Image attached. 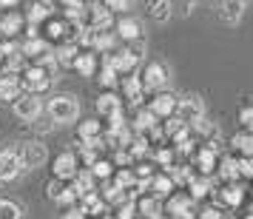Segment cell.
Listing matches in <instances>:
<instances>
[{"mask_svg":"<svg viewBox=\"0 0 253 219\" xmlns=\"http://www.w3.org/2000/svg\"><path fill=\"white\" fill-rule=\"evenodd\" d=\"M46 117L54 126H71L80 120V100L74 94H54L46 103Z\"/></svg>","mask_w":253,"mask_h":219,"instance_id":"cell-1","label":"cell"},{"mask_svg":"<svg viewBox=\"0 0 253 219\" xmlns=\"http://www.w3.org/2000/svg\"><path fill=\"white\" fill-rule=\"evenodd\" d=\"M17 157H20L23 171H37L48 162V145H43L40 139H29L17 148Z\"/></svg>","mask_w":253,"mask_h":219,"instance_id":"cell-2","label":"cell"},{"mask_svg":"<svg viewBox=\"0 0 253 219\" xmlns=\"http://www.w3.org/2000/svg\"><path fill=\"white\" fill-rule=\"evenodd\" d=\"M12 111H14L17 120H23V123H35L37 117H43V100H40V94L20 91V97L12 103Z\"/></svg>","mask_w":253,"mask_h":219,"instance_id":"cell-3","label":"cell"},{"mask_svg":"<svg viewBox=\"0 0 253 219\" xmlns=\"http://www.w3.org/2000/svg\"><path fill=\"white\" fill-rule=\"evenodd\" d=\"M185 126H191L196 123L199 117H205V103H202V97L199 94H185V97H176V114Z\"/></svg>","mask_w":253,"mask_h":219,"instance_id":"cell-4","label":"cell"},{"mask_svg":"<svg viewBox=\"0 0 253 219\" xmlns=\"http://www.w3.org/2000/svg\"><path fill=\"white\" fill-rule=\"evenodd\" d=\"M17 80H20V88L29 91V94H43V91L51 88V77H48L40 66H32V69L20 71V77H17Z\"/></svg>","mask_w":253,"mask_h":219,"instance_id":"cell-5","label":"cell"},{"mask_svg":"<svg viewBox=\"0 0 253 219\" xmlns=\"http://www.w3.org/2000/svg\"><path fill=\"white\" fill-rule=\"evenodd\" d=\"M139 80H142V88L145 91H165V86H168V69L162 66V63H148L142 74H139Z\"/></svg>","mask_w":253,"mask_h":219,"instance_id":"cell-6","label":"cell"},{"mask_svg":"<svg viewBox=\"0 0 253 219\" xmlns=\"http://www.w3.org/2000/svg\"><path fill=\"white\" fill-rule=\"evenodd\" d=\"M51 171H54V179H63V182H71L77 171H80V162H77V154L74 151H63L54 157L51 162Z\"/></svg>","mask_w":253,"mask_h":219,"instance_id":"cell-7","label":"cell"},{"mask_svg":"<svg viewBox=\"0 0 253 219\" xmlns=\"http://www.w3.org/2000/svg\"><path fill=\"white\" fill-rule=\"evenodd\" d=\"M20 174H23V165H20L17 151L14 148L0 151V182H14Z\"/></svg>","mask_w":253,"mask_h":219,"instance_id":"cell-8","label":"cell"},{"mask_svg":"<svg viewBox=\"0 0 253 219\" xmlns=\"http://www.w3.org/2000/svg\"><path fill=\"white\" fill-rule=\"evenodd\" d=\"M148 111L157 117V120H168V117H173L176 114V94L157 91L154 94V100H151V105H148Z\"/></svg>","mask_w":253,"mask_h":219,"instance_id":"cell-9","label":"cell"},{"mask_svg":"<svg viewBox=\"0 0 253 219\" xmlns=\"http://www.w3.org/2000/svg\"><path fill=\"white\" fill-rule=\"evenodd\" d=\"M105 63L111 66V69L117 71V74H123V77H128V74H134L139 66V60L128 51V48H120V51H111L108 57H105Z\"/></svg>","mask_w":253,"mask_h":219,"instance_id":"cell-10","label":"cell"},{"mask_svg":"<svg viewBox=\"0 0 253 219\" xmlns=\"http://www.w3.org/2000/svg\"><path fill=\"white\" fill-rule=\"evenodd\" d=\"M77 137L83 145H91V148H103V123L100 120H85L77 126Z\"/></svg>","mask_w":253,"mask_h":219,"instance_id":"cell-11","label":"cell"},{"mask_svg":"<svg viewBox=\"0 0 253 219\" xmlns=\"http://www.w3.org/2000/svg\"><path fill=\"white\" fill-rule=\"evenodd\" d=\"M194 199L188 194H171L168 196V205H165V211L171 214V219H182V217H194Z\"/></svg>","mask_w":253,"mask_h":219,"instance_id":"cell-12","label":"cell"},{"mask_svg":"<svg viewBox=\"0 0 253 219\" xmlns=\"http://www.w3.org/2000/svg\"><path fill=\"white\" fill-rule=\"evenodd\" d=\"M97 114L105 117V120L123 114V100L117 97V91H103L100 97H97Z\"/></svg>","mask_w":253,"mask_h":219,"instance_id":"cell-13","label":"cell"},{"mask_svg":"<svg viewBox=\"0 0 253 219\" xmlns=\"http://www.w3.org/2000/svg\"><path fill=\"white\" fill-rule=\"evenodd\" d=\"M114 35L120 37V40L131 43V40H137V37H145V32H142V23H139L137 17H120Z\"/></svg>","mask_w":253,"mask_h":219,"instance_id":"cell-14","label":"cell"},{"mask_svg":"<svg viewBox=\"0 0 253 219\" xmlns=\"http://www.w3.org/2000/svg\"><path fill=\"white\" fill-rule=\"evenodd\" d=\"M162 211H165V205H162L160 196H154V194L139 196V202H137V217L154 219V217H162Z\"/></svg>","mask_w":253,"mask_h":219,"instance_id":"cell-15","label":"cell"},{"mask_svg":"<svg viewBox=\"0 0 253 219\" xmlns=\"http://www.w3.org/2000/svg\"><path fill=\"white\" fill-rule=\"evenodd\" d=\"M248 6H251V0H222L219 14H222V20H225V23H239Z\"/></svg>","mask_w":253,"mask_h":219,"instance_id":"cell-16","label":"cell"},{"mask_svg":"<svg viewBox=\"0 0 253 219\" xmlns=\"http://www.w3.org/2000/svg\"><path fill=\"white\" fill-rule=\"evenodd\" d=\"M123 91H126V100H128V103L134 105V108H139L145 88H142V80H139L137 74H128V77H123Z\"/></svg>","mask_w":253,"mask_h":219,"instance_id":"cell-17","label":"cell"},{"mask_svg":"<svg viewBox=\"0 0 253 219\" xmlns=\"http://www.w3.org/2000/svg\"><path fill=\"white\" fill-rule=\"evenodd\" d=\"M20 32H23V17L17 12H9L0 17V35L6 37V40H14Z\"/></svg>","mask_w":253,"mask_h":219,"instance_id":"cell-18","label":"cell"},{"mask_svg":"<svg viewBox=\"0 0 253 219\" xmlns=\"http://www.w3.org/2000/svg\"><path fill=\"white\" fill-rule=\"evenodd\" d=\"M71 185H74V191H77V199H83L85 194H94V191H97V179L91 176L88 168H80L77 176L71 179Z\"/></svg>","mask_w":253,"mask_h":219,"instance_id":"cell-19","label":"cell"},{"mask_svg":"<svg viewBox=\"0 0 253 219\" xmlns=\"http://www.w3.org/2000/svg\"><path fill=\"white\" fill-rule=\"evenodd\" d=\"M51 54H54V60H57L60 66H74V60L80 54V46L71 43V40H63L57 48H51Z\"/></svg>","mask_w":253,"mask_h":219,"instance_id":"cell-20","label":"cell"},{"mask_svg":"<svg viewBox=\"0 0 253 219\" xmlns=\"http://www.w3.org/2000/svg\"><path fill=\"white\" fill-rule=\"evenodd\" d=\"M71 69L77 71L80 77H94V74H97V54H94V51H80Z\"/></svg>","mask_w":253,"mask_h":219,"instance_id":"cell-21","label":"cell"},{"mask_svg":"<svg viewBox=\"0 0 253 219\" xmlns=\"http://www.w3.org/2000/svg\"><path fill=\"white\" fill-rule=\"evenodd\" d=\"M148 14L157 23H168L173 14V0H148Z\"/></svg>","mask_w":253,"mask_h":219,"instance_id":"cell-22","label":"cell"},{"mask_svg":"<svg viewBox=\"0 0 253 219\" xmlns=\"http://www.w3.org/2000/svg\"><path fill=\"white\" fill-rule=\"evenodd\" d=\"M216 165H219V160H216V151L213 148H199V154H196V168H199V174L202 176H211V174L216 171Z\"/></svg>","mask_w":253,"mask_h":219,"instance_id":"cell-23","label":"cell"},{"mask_svg":"<svg viewBox=\"0 0 253 219\" xmlns=\"http://www.w3.org/2000/svg\"><path fill=\"white\" fill-rule=\"evenodd\" d=\"M48 51V40L46 37H26L20 43V54L23 57H43Z\"/></svg>","mask_w":253,"mask_h":219,"instance_id":"cell-24","label":"cell"},{"mask_svg":"<svg viewBox=\"0 0 253 219\" xmlns=\"http://www.w3.org/2000/svg\"><path fill=\"white\" fill-rule=\"evenodd\" d=\"M151 194L160 196V199H168V196L173 194V182L168 174H154L151 176Z\"/></svg>","mask_w":253,"mask_h":219,"instance_id":"cell-25","label":"cell"},{"mask_svg":"<svg viewBox=\"0 0 253 219\" xmlns=\"http://www.w3.org/2000/svg\"><path fill=\"white\" fill-rule=\"evenodd\" d=\"M242 205V188L239 185H228L219 191V205L216 208H239Z\"/></svg>","mask_w":253,"mask_h":219,"instance_id":"cell-26","label":"cell"},{"mask_svg":"<svg viewBox=\"0 0 253 219\" xmlns=\"http://www.w3.org/2000/svg\"><path fill=\"white\" fill-rule=\"evenodd\" d=\"M188 188H191V199H205L208 194H211V191H213V182H211V176H194V179H191V182H188Z\"/></svg>","mask_w":253,"mask_h":219,"instance_id":"cell-27","label":"cell"},{"mask_svg":"<svg viewBox=\"0 0 253 219\" xmlns=\"http://www.w3.org/2000/svg\"><path fill=\"white\" fill-rule=\"evenodd\" d=\"M154 126H160V120L151 114L148 108H137V120H134V131L137 134H148Z\"/></svg>","mask_w":253,"mask_h":219,"instance_id":"cell-28","label":"cell"},{"mask_svg":"<svg viewBox=\"0 0 253 219\" xmlns=\"http://www.w3.org/2000/svg\"><path fill=\"white\" fill-rule=\"evenodd\" d=\"M51 14H54V6H46V3H35V6L29 9V14H26V20H29L32 26H40V23H46Z\"/></svg>","mask_w":253,"mask_h":219,"instance_id":"cell-29","label":"cell"},{"mask_svg":"<svg viewBox=\"0 0 253 219\" xmlns=\"http://www.w3.org/2000/svg\"><path fill=\"white\" fill-rule=\"evenodd\" d=\"M114 32H97L94 35V46L91 51H103V54H111L114 51Z\"/></svg>","mask_w":253,"mask_h":219,"instance_id":"cell-30","label":"cell"},{"mask_svg":"<svg viewBox=\"0 0 253 219\" xmlns=\"http://www.w3.org/2000/svg\"><path fill=\"white\" fill-rule=\"evenodd\" d=\"M0 219H23V208H20V202L0 196Z\"/></svg>","mask_w":253,"mask_h":219,"instance_id":"cell-31","label":"cell"},{"mask_svg":"<svg viewBox=\"0 0 253 219\" xmlns=\"http://www.w3.org/2000/svg\"><path fill=\"white\" fill-rule=\"evenodd\" d=\"M230 145L239 151L242 157H253V131H245V134H236L230 139Z\"/></svg>","mask_w":253,"mask_h":219,"instance_id":"cell-32","label":"cell"},{"mask_svg":"<svg viewBox=\"0 0 253 219\" xmlns=\"http://www.w3.org/2000/svg\"><path fill=\"white\" fill-rule=\"evenodd\" d=\"M191 128H194L196 134H202V137H208V139H213V137H219V128L208 120V117H199L196 123H191Z\"/></svg>","mask_w":253,"mask_h":219,"instance_id":"cell-33","label":"cell"},{"mask_svg":"<svg viewBox=\"0 0 253 219\" xmlns=\"http://www.w3.org/2000/svg\"><path fill=\"white\" fill-rule=\"evenodd\" d=\"M46 32H48V40H66V20H46Z\"/></svg>","mask_w":253,"mask_h":219,"instance_id":"cell-34","label":"cell"},{"mask_svg":"<svg viewBox=\"0 0 253 219\" xmlns=\"http://www.w3.org/2000/svg\"><path fill=\"white\" fill-rule=\"evenodd\" d=\"M111 168H114V165H111L108 160H97L91 168H88V171H91L94 179H111V174H114Z\"/></svg>","mask_w":253,"mask_h":219,"instance_id":"cell-35","label":"cell"},{"mask_svg":"<svg viewBox=\"0 0 253 219\" xmlns=\"http://www.w3.org/2000/svg\"><path fill=\"white\" fill-rule=\"evenodd\" d=\"M219 176L228 179V182H233V179L239 176V165H236V160H222L219 162Z\"/></svg>","mask_w":253,"mask_h":219,"instance_id":"cell-36","label":"cell"},{"mask_svg":"<svg viewBox=\"0 0 253 219\" xmlns=\"http://www.w3.org/2000/svg\"><path fill=\"white\" fill-rule=\"evenodd\" d=\"M37 66H40V69L46 71V74L51 77V80H54V74H57V69H60V63L54 60V54H51V48H48L46 54L40 57V63H37Z\"/></svg>","mask_w":253,"mask_h":219,"instance_id":"cell-37","label":"cell"},{"mask_svg":"<svg viewBox=\"0 0 253 219\" xmlns=\"http://www.w3.org/2000/svg\"><path fill=\"white\" fill-rule=\"evenodd\" d=\"M117 80H120V74H117L108 63L103 66V71H100V86H105L108 91H114V86H117Z\"/></svg>","mask_w":253,"mask_h":219,"instance_id":"cell-38","label":"cell"},{"mask_svg":"<svg viewBox=\"0 0 253 219\" xmlns=\"http://www.w3.org/2000/svg\"><path fill=\"white\" fill-rule=\"evenodd\" d=\"M154 160H157L160 168L168 171V168L173 165V148H157V151H154Z\"/></svg>","mask_w":253,"mask_h":219,"instance_id":"cell-39","label":"cell"},{"mask_svg":"<svg viewBox=\"0 0 253 219\" xmlns=\"http://www.w3.org/2000/svg\"><path fill=\"white\" fill-rule=\"evenodd\" d=\"M57 205H63V208H71V205H77V191H74V185H66L63 188V194L57 196Z\"/></svg>","mask_w":253,"mask_h":219,"instance_id":"cell-40","label":"cell"},{"mask_svg":"<svg viewBox=\"0 0 253 219\" xmlns=\"http://www.w3.org/2000/svg\"><path fill=\"white\" fill-rule=\"evenodd\" d=\"M117 219H137V202L134 199L123 202V205L117 208Z\"/></svg>","mask_w":253,"mask_h":219,"instance_id":"cell-41","label":"cell"},{"mask_svg":"<svg viewBox=\"0 0 253 219\" xmlns=\"http://www.w3.org/2000/svg\"><path fill=\"white\" fill-rule=\"evenodd\" d=\"M69 182H63V179H51V182L46 185V194H48V199L51 202H57V196L63 194V188H66Z\"/></svg>","mask_w":253,"mask_h":219,"instance_id":"cell-42","label":"cell"},{"mask_svg":"<svg viewBox=\"0 0 253 219\" xmlns=\"http://www.w3.org/2000/svg\"><path fill=\"white\" fill-rule=\"evenodd\" d=\"M128 51H131V54H134L137 60H142V57H145V37H137V40H131V43H128Z\"/></svg>","mask_w":253,"mask_h":219,"instance_id":"cell-43","label":"cell"},{"mask_svg":"<svg viewBox=\"0 0 253 219\" xmlns=\"http://www.w3.org/2000/svg\"><path fill=\"white\" fill-rule=\"evenodd\" d=\"M196 219H225V214H222V208L208 205V208H202V211H199V217H196Z\"/></svg>","mask_w":253,"mask_h":219,"instance_id":"cell-44","label":"cell"},{"mask_svg":"<svg viewBox=\"0 0 253 219\" xmlns=\"http://www.w3.org/2000/svg\"><path fill=\"white\" fill-rule=\"evenodd\" d=\"M134 176H137V179H151V176H154V165H148V162H139L137 168H134Z\"/></svg>","mask_w":253,"mask_h":219,"instance_id":"cell-45","label":"cell"},{"mask_svg":"<svg viewBox=\"0 0 253 219\" xmlns=\"http://www.w3.org/2000/svg\"><path fill=\"white\" fill-rule=\"evenodd\" d=\"M103 6L108 12H126L128 6H131V0H105Z\"/></svg>","mask_w":253,"mask_h":219,"instance_id":"cell-46","label":"cell"},{"mask_svg":"<svg viewBox=\"0 0 253 219\" xmlns=\"http://www.w3.org/2000/svg\"><path fill=\"white\" fill-rule=\"evenodd\" d=\"M114 162H117V165H123V168H128V165L134 162V157H131L126 148H120V151H117V157H114Z\"/></svg>","mask_w":253,"mask_h":219,"instance_id":"cell-47","label":"cell"},{"mask_svg":"<svg viewBox=\"0 0 253 219\" xmlns=\"http://www.w3.org/2000/svg\"><path fill=\"white\" fill-rule=\"evenodd\" d=\"M239 120H242V126L248 128V131H253V105H251V108H245V111H242V114H239Z\"/></svg>","mask_w":253,"mask_h":219,"instance_id":"cell-48","label":"cell"},{"mask_svg":"<svg viewBox=\"0 0 253 219\" xmlns=\"http://www.w3.org/2000/svg\"><path fill=\"white\" fill-rule=\"evenodd\" d=\"M35 128H37V131H46V134H48V131H54V123H51L48 117H46V120H43V117H37V120H35Z\"/></svg>","mask_w":253,"mask_h":219,"instance_id":"cell-49","label":"cell"},{"mask_svg":"<svg viewBox=\"0 0 253 219\" xmlns=\"http://www.w3.org/2000/svg\"><path fill=\"white\" fill-rule=\"evenodd\" d=\"M63 219H85V214H83V208L80 205H71L66 214H63Z\"/></svg>","mask_w":253,"mask_h":219,"instance_id":"cell-50","label":"cell"},{"mask_svg":"<svg viewBox=\"0 0 253 219\" xmlns=\"http://www.w3.org/2000/svg\"><path fill=\"white\" fill-rule=\"evenodd\" d=\"M26 37H40V26H26Z\"/></svg>","mask_w":253,"mask_h":219,"instance_id":"cell-51","label":"cell"},{"mask_svg":"<svg viewBox=\"0 0 253 219\" xmlns=\"http://www.w3.org/2000/svg\"><path fill=\"white\" fill-rule=\"evenodd\" d=\"M20 0H0V9H14Z\"/></svg>","mask_w":253,"mask_h":219,"instance_id":"cell-52","label":"cell"},{"mask_svg":"<svg viewBox=\"0 0 253 219\" xmlns=\"http://www.w3.org/2000/svg\"><path fill=\"white\" fill-rule=\"evenodd\" d=\"M40 3H46V6H54V0H40Z\"/></svg>","mask_w":253,"mask_h":219,"instance_id":"cell-53","label":"cell"},{"mask_svg":"<svg viewBox=\"0 0 253 219\" xmlns=\"http://www.w3.org/2000/svg\"><path fill=\"white\" fill-rule=\"evenodd\" d=\"M103 219H117V217H114V214H108V217H103Z\"/></svg>","mask_w":253,"mask_h":219,"instance_id":"cell-54","label":"cell"},{"mask_svg":"<svg viewBox=\"0 0 253 219\" xmlns=\"http://www.w3.org/2000/svg\"><path fill=\"white\" fill-rule=\"evenodd\" d=\"M154 219H171V217H165V214H162V217H154Z\"/></svg>","mask_w":253,"mask_h":219,"instance_id":"cell-55","label":"cell"},{"mask_svg":"<svg viewBox=\"0 0 253 219\" xmlns=\"http://www.w3.org/2000/svg\"><path fill=\"white\" fill-rule=\"evenodd\" d=\"M245 219H253V214H248V217H245Z\"/></svg>","mask_w":253,"mask_h":219,"instance_id":"cell-56","label":"cell"},{"mask_svg":"<svg viewBox=\"0 0 253 219\" xmlns=\"http://www.w3.org/2000/svg\"><path fill=\"white\" fill-rule=\"evenodd\" d=\"M0 69H3V57H0Z\"/></svg>","mask_w":253,"mask_h":219,"instance_id":"cell-57","label":"cell"}]
</instances>
